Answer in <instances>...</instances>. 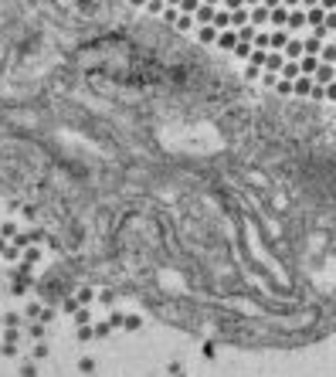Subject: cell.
Masks as SVG:
<instances>
[{
  "mask_svg": "<svg viewBox=\"0 0 336 377\" xmlns=\"http://www.w3.org/2000/svg\"><path fill=\"white\" fill-rule=\"evenodd\" d=\"M265 357H262V364H252V360H245L241 354H231V350H217L214 354V360L204 367L201 377H278L265 371Z\"/></svg>",
  "mask_w": 336,
  "mask_h": 377,
  "instance_id": "obj_3",
  "label": "cell"
},
{
  "mask_svg": "<svg viewBox=\"0 0 336 377\" xmlns=\"http://www.w3.org/2000/svg\"><path fill=\"white\" fill-rule=\"evenodd\" d=\"M68 286L48 214L0 180V377H44L48 319Z\"/></svg>",
  "mask_w": 336,
  "mask_h": 377,
  "instance_id": "obj_2",
  "label": "cell"
},
{
  "mask_svg": "<svg viewBox=\"0 0 336 377\" xmlns=\"http://www.w3.org/2000/svg\"><path fill=\"white\" fill-rule=\"evenodd\" d=\"M217 350L116 286L71 282L48 319L44 377H201Z\"/></svg>",
  "mask_w": 336,
  "mask_h": 377,
  "instance_id": "obj_1",
  "label": "cell"
}]
</instances>
